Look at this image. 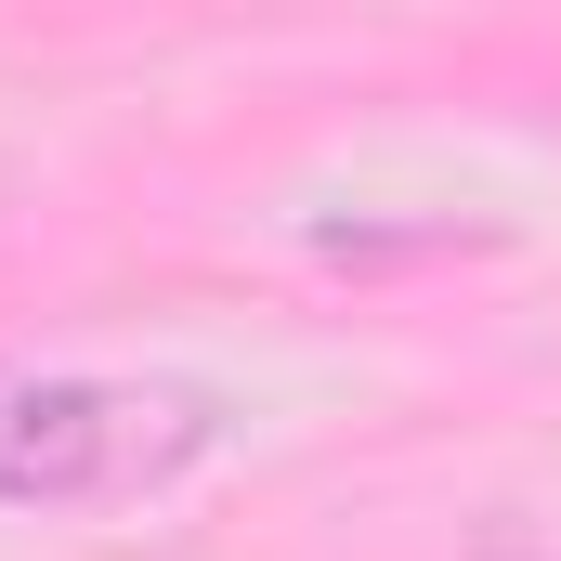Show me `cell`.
Segmentation results:
<instances>
[{
	"instance_id": "obj_1",
	"label": "cell",
	"mask_w": 561,
	"mask_h": 561,
	"mask_svg": "<svg viewBox=\"0 0 561 561\" xmlns=\"http://www.w3.org/2000/svg\"><path fill=\"white\" fill-rule=\"evenodd\" d=\"M209 444L196 392H131V379H53L0 366V510H92L144 496Z\"/></svg>"
}]
</instances>
